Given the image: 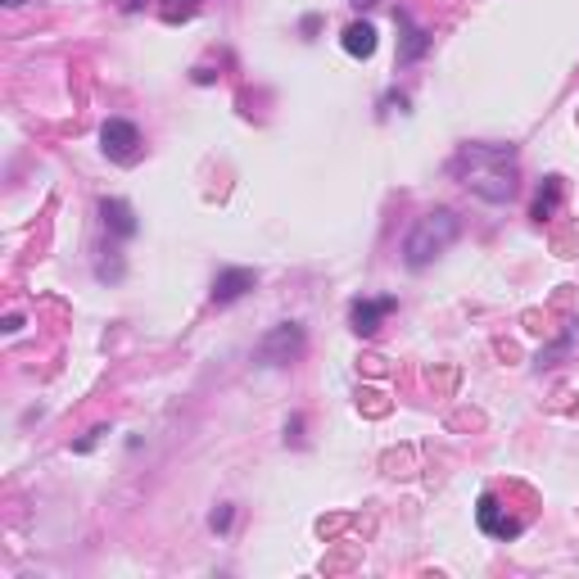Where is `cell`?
<instances>
[{
    "mask_svg": "<svg viewBox=\"0 0 579 579\" xmlns=\"http://www.w3.org/2000/svg\"><path fill=\"white\" fill-rule=\"evenodd\" d=\"M453 177L480 200L507 204L516 195V150L512 145H462L453 159Z\"/></svg>",
    "mask_w": 579,
    "mask_h": 579,
    "instance_id": "obj_1",
    "label": "cell"
},
{
    "mask_svg": "<svg viewBox=\"0 0 579 579\" xmlns=\"http://www.w3.org/2000/svg\"><path fill=\"white\" fill-rule=\"evenodd\" d=\"M353 5H358V10H371V5H376V0H353Z\"/></svg>",
    "mask_w": 579,
    "mask_h": 579,
    "instance_id": "obj_17",
    "label": "cell"
},
{
    "mask_svg": "<svg viewBox=\"0 0 579 579\" xmlns=\"http://www.w3.org/2000/svg\"><path fill=\"white\" fill-rule=\"evenodd\" d=\"M344 50H349L353 59H371L376 55V28H371L367 19H358V23H349V28H344Z\"/></svg>",
    "mask_w": 579,
    "mask_h": 579,
    "instance_id": "obj_10",
    "label": "cell"
},
{
    "mask_svg": "<svg viewBox=\"0 0 579 579\" xmlns=\"http://www.w3.org/2000/svg\"><path fill=\"white\" fill-rule=\"evenodd\" d=\"M141 5H145V0H123V10H127V14H136Z\"/></svg>",
    "mask_w": 579,
    "mask_h": 579,
    "instance_id": "obj_15",
    "label": "cell"
},
{
    "mask_svg": "<svg viewBox=\"0 0 579 579\" xmlns=\"http://www.w3.org/2000/svg\"><path fill=\"white\" fill-rule=\"evenodd\" d=\"M100 222H105V231L118 236V240H132L136 231H141L132 204H123V200H100Z\"/></svg>",
    "mask_w": 579,
    "mask_h": 579,
    "instance_id": "obj_9",
    "label": "cell"
},
{
    "mask_svg": "<svg viewBox=\"0 0 579 579\" xmlns=\"http://www.w3.org/2000/svg\"><path fill=\"white\" fill-rule=\"evenodd\" d=\"M200 10V0H163V19H190V14Z\"/></svg>",
    "mask_w": 579,
    "mask_h": 579,
    "instance_id": "obj_12",
    "label": "cell"
},
{
    "mask_svg": "<svg viewBox=\"0 0 579 579\" xmlns=\"http://www.w3.org/2000/svg\"><path fill=\"white\" fill-rule=\"evenodd\" d=\"M258 285V272L254 267H222L218 276H213V304H236V299H245L249 290Z\"/></svg>",
    "mask_w": 579,
    "mask_h": 579,
    "instance_id": "obj_7",
    "label": "cell"
},
{
    "mask_svg": "<svg viewBox=\"0 0 579 579\" xmlns=\"http://www.w3.org/2000/svg\"><path fill=\"white\" fill-rule=\"evenodd\" d=\"M304 326L299 322H281V326H272V331L258 340V349H254V358L263 362V367H285V362H295L299 353H304Z\"/></svg>",
    "mask_w": 579,
    "mask_h": 579,
    "instance_id": "obj_3",
    "label": "cell"
},
{
    "mask_svg": "<svg viewBox=\"0 0 579 579\" xmlns=\"http://www.w3.org/2000/svg\"><path fill=\"white\" fill-rule=\"evenodd\" d=\"M394 23H399V32H403V41H399V64H417V59L430 50V32L417 28V19H412L408 10L394 14Z\"/></svg>",
    "mask_w": 579,
    "mask_h": 579,
    "instance_id": "obj_8",
    "label": "cell"
},
{
    "mask_svg": "<svg viewBox=\"0 0 579 579\" xmlns=\"http://www.w3.org/2000/svg\"><path fill=\"white\" fill-rule=\"evenodd\" d=\"M399 308V299L394 295H380V299H353L349 304V326L353 335H362V340H371V335L380 331V322Z\"/></svg>",
    "mask_w": 579,
    "mask_h": 579,
    "instance_id": "obj_5",
    "label": "cell"
},
{
    "mask_svg": "<svg viewBox=\"0 0 579 579\" xmlns=\"http://www.w3.org/2000/svg\"><path fill=\"white\" fill-rule=\"evenodd\" d=\"M231 521H236V507H218V512L209 516V525H213V530H222V534L231 530Z\"/></svg>",
    "mask_w": 579,
    "mask_h": 579,
    "instance_id": "obj_13",
    "label": "cell"
},
{
    "mask_svg": "<svg viewBox=\"0 0 579 579\" xmlns=\"http://www.w3.org/2000/svg\"><path fill=\"white\" fill-rule=\"evenodd\" d=\"M561 209V177H543V186H539V195H534V209H530V218L534 222H548L552 213Z\"/></svg>",
    "mask_w": 579,
    "mask_h": 579,
    "instance_id": "obj_11",
    "label": "cell"
},
{
    "mask_svg": "<svg viewBox=\"0 0 579 579\" xmlns=\"http://www.w3.org/2000/svg\"><path fill=\"white\" fill-rule=\"evenodd\" d=\"M462 236V218H457L453 209H430L421 213L417 222H412L408 240H403V263L412 267V272H421V267H430L439 254H444L453 240Z\"/></svg>",
    "mask_w": 579,
    "mask_h": 579,
    "instance_id": "obj_2",
    "label": "cell"
},
{
    "mask_svg": "<svg viewBox=\"0 0 579 579\" xmlns=\"http://www.w3.org/2000/svg\"><path fill=\"white\" fill-rule=\"evenodd\" d=\"M0 5H10V10H19V5H28V0H0Z\"/></svg>",
    "mask_w": 579,
    "mask_h": 579,
    "instance_id": "obj_16",
    "label": "cell"
},
{
    "mask_svg": "<svg viewBox=\"0 0 579 579\" xmlns=\"http://www.w3.org/2000/svg\"><path fill=\"white\" fill-rule=\"evenodd\" d=\"M14 331H23V317H19V313L5 317V335H14Z\"/></svg>",
    "mask_w": 579,
    "mask_h": 579,
    "instance_id": "obj_14",
    "label": "cell"
},
{
    "mask_svg": "<svg viewBox=\"0 0 579 579\" xmlns=\"http://www.w3.org/2000/svg\"><path fill=\"white\" fill-rule=\"evenodd\" d=\"M100 150L114 163H136L141 159V127L127 123V118H109V123L100 127Z\"/></svg>",
    "mask_w": 579,
    "mask_h": 579,
    "instance_id": "obj_4",
    "label": "cell"
},
{
    "mask_svg": "<svg viewBox=\"0 0 579 579\" xmlns=\"http://www.w3.org/2000/svg\"><path fill=\"white\" fill-rule=\"evenodd\" d=\"M475 521H480V530H485L489 539H516V534H521V521H516V516H507V507L498 503L494 494H480Z\"/></svg>",
    "mask_w": 579,
    "mask_h": 579,
    "instance_id": "obj_6",
    "label": "cell"
}]
</instances>
